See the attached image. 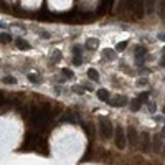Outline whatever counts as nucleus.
I'll use <instances>...</instances> for the list:
<instances>
[{"instance_id": "obj_1", "label": "nucleus", "mask_w": 165, "mask_h": 165, "mask_svg": "<svg viewBox=\"0 0 165 165\" xmlns=\"http://www.w3.org/2000/svg\"><path fill=\"white\" fill-rule=\"evenodd\" d=\"M112 132H114V127H112V122L109 119H101L99 121V136L103 137L104 140L111 139L112 137Z\"/></svg>"}, {"instance_id": "obj_2", "label": "nucleus", "mask_w": 165, "mask_h": 165, "mask_svg": "<svg viewBox=\"0 0 165 165\" xmlns=\"http://www.w3.org/2000/svg\"><path fill=\"white\" fill-rule=\"evenodd\" d=\"M114 142H116V147H117V148H124V147H126V142H127V139H126V131H124L122 126H117V127H116Z\"/></svg>"}, {"instance_id": "obj_3", "label": "nucleus", "mask_w": 165, "mask_h": 165, "mask_svg": "<svg viewBox=\"0 0 165 165\" xmlns=\"http://www.w3.org/2000/svg\"><path fill=\"white\" fill-rule=\"evenodd\" d=\"M139 137H140V134L137 132V129L134 127V126L127 127V134H126V139L129 140V144H131L132 147H137V145H139Z\"/></svg>"}, {"instance_id": "obj_4", "label": "nucleus", "mask_w": 165, "mask_h": 165, "mask_svg": "<svg viewBox=\"0 0 165 165\" xmlns=\"http://www.w3.org/2000/svg\"><path fill=\"white\" fill-rule=\"evenodd\" d=\"M140 140V150L144 154H148L150 150H152V147H150V144H152V139H150V136H148L147 132H142L139 137Z\"/></svg>"}, {"instance_id": "obj_5", "label": "nucleus", "mask_w": 165, "mask_h": 165, "mask_svg": "<svg viewBox=\"0 0 165 165\" xmlns=\"http://www.w3.org/2000/svg\"><path fill=\"white\" fill-rule=\"evenodd\" d=\"M150 147H152V150L155 154H160L162 152V148H164V142H162L160 134H157V136L152 139V144H150Z\"/></svg>"}, {"instance_id": "obj_6", "label": "nucleus", "mask_w": 165, "mask_h": 165, "mask_svg": "<svg viewBox=\"0 0 165 165\" xmlns=\"http://www.w3.org/2000/svg\"><path fill=\"white\" fill-rule=\"evenodd\" d=\"M145 55H147V50L144 46H136V63L137 65H144L145 61Z\"/></svg>"}, {"instance_id": "obj_7", "label": "nucleus", "mask_w": 165, "mask_h": 165, "mask_svg": "<svg viewBox=\"0 0 165 165\" xmlns=\"http://www.w3.org/2000/svg\"><path fill=\"white\" fill-rule=\"evenodd\" d=\"M107 103L111 104V106H114V107H124V106H127L129 104V99L126 98V96H117V98L112 99V101L109 99Z\"/></svg>"}, {"instance_id": "obj_8", "label": "nucleus", "mask_w": 165, "mask_h": 165, "mask_svg": "<svg viewBox=\"0 0 165 165\" xmlns=\"http://www.w3.org/2000/svg\"><path fill=\"white\" fill-rule=\"evenodd\" d=\"M132 12L136 13L137 16H144V13H145V0H136L134 10H132Z\"/></svg>"}, {"instance_id": "obj_9", "label": "nucleus", "mask_w": 165, "mask_h": 165, "mask_svg": "<svg viewBox=\"0 0 165 165\" xmlns=\"http://www.w3.org/2000/svg\"><path fill=\"white\" fill-rule=\"evenodd\" d=\"M112 4H114V0H101V5H99V13H107L109 10L112 8Z\"/></svg>"}, {"instance_id": "obj_10", "label": "nucleus", "mask_w": 165, "mask_h": 165, "mask_svg": "<svg viewBox=\"0 0 165 165\" xmlns=\"http://www.w3.org/2000/svg\"><path fill=\"white\" fill-rule=\"evenodd\" d=\"M96 94H98L99 101H104V103L109 101V91H107V89H98V91H96Z\"/></svg>"}, {"instance_id": "obj_11", "label": "nucleus", "mask_w": 165, "mask_h": 165, "mask_svg": "<svg viewBox=\"0 0 165 165\" xmlns=\"http://www.w3.org/2000/svg\"><path fill=\"white\" fill-rule=\"evenodd\" d=\"M129 107H131L132 112H137L140 107H142V103H140L137 98H136V99H131V101H129Z\"/></svg>"}, {"instance_id": "obj_12", "label": "nucleus", "mask_w": 165, "mask_h": 165, "mask_svg": "<svg viewBox=\"0 0 165 165\" xmlns=\"http://www.w3.org/2000/svg\"><path fill=\"white\" fill-rule=\"evenodd\" d=\"M154 8H155V0H145V13L152 15Z\"/></svg>"}, {"instance_id": "obj_13", "label": "nucleus", "mask_w": 165, "mask_h": 165, "mask_svg": "<svg viewBox=\"0 0 165 165\" xmlns=\"http://www.w3.org/2000/svg\"><path fill=\"white\" fill-rule=\"evenodd\" d=\"M16 46L20 50H30L32 48V45H30L27 40H22V38H16Z\"/></svg>"}, {"instance_id": "obj_14", "label": "nucleus", "mask_w": 165, "mask_h": 165, "mask_svg": "<svg viewBox=\"0 0 165 165\" xmlns=\"http://www.w3.org/2000/svg\"><path fill=\"white\" fill-rule=\"evenodd\" d=\"M103 55L106 56V60H114L116 51H114V50H111V48H106V50H103Z\"/></svg>"}, {"instance_id": "obj_15", "label": "nucleus", "mask_w": 165, "mask_h": 165, "mask_svg": "<svg viewBox=\"0 0 165 165\" xmlns=\"http://www.w3.org/2000/svg\"><path fill=\"white\" fill-rule=\"evenodd\" d=\"M88 78L93 81H99V73L96 70H88Z\"/></svg>"}, {"instance_id": "obj_16", "label": "nucleus", "mask_w": 165, "mask_h": 165, "mask_svg": "<svg viewBox=\"0 0 165 165\" xmlns=\"http://www.w3.org/2000/svg\"><path fill=\"white\" fill-rule=\"evenodd\" d=\"M86 46L91 50H96L98 48V40H96V38H89V40L86 41Z\"/></svg>"}, {"instance_id": "obj_17", "label": "nucleus", "mask_w": 165, "mask_h": 165, "mask_svg": "<svg viewBox=\"0 0 165 165\" xmlns=\"http://www.w3.org/2000/svg\"><path fill=\"white\" fill-rule=\"evenodd\" d=\"M127 45H129V41H121V43H117V45H116V51H124V50L127 48Z\"/></svg>"}, {"instance_id": "obj_18", "label": "nucleus", "mask_w": 165, "mask_h": 165, "mask_svg": "<svg viewBox=\"0 0 165 165\" xmlns=\"http://www.w3.org/2000/svg\"><path fill=\"white\" fill-rule=\"evenodd\" d=\"M8 41H12V37L8 33H0V43H8Z\"/></svg>"}, {"instance_id": "obj_19", "label": "nucleus", "mask_w": 165, "mask_h": 165, "mask_svg": "<svg viewBox=\"0 0 165 165\" xmlns=\"http://www.w3.org/2000/svg\"><path fill=\"white\" fill-rule=\"evenodd\" d=\"M73 65H74V66H81V65H82V58H81V55H74V58H73Z\"/></svg>"}, {"instance_id": "obj_20", "label": "nucleus", "mask_w": 165, "mask_h": 165, "mask_svg": "<svg viewBox=\"0 0 165 165\" xmlns=\"http://www.w3.org/2000/svg\"><path fill=\"white\" fill-rule=\"evenodd\" d=\"M61 74L65 76V78H73V76H74V73H73L71 70H68V68H63V70H61Z\"/></svg>"}, {"instance_id": "obj_21", "label": "nucleus", "mask_w": 165, "mask_h": 165, "mask_svg": "<svg viewBox=\"0 0 165 165\" xmlns=\"http://www.w3.org/2000/svg\"><path fill=\"white\" fill-rule=\"evenodd\" d=\"M159 12H160V16L165 20V0H160V7H159Z\"/></svg>"}, {"instance_id": "obj_22", "label": "nucleus", "mask_w": 165, "mask_h": 165, "mask_svg": "<svg viewBox=\"0 0 165 165\" xmlns=\"http://www.w3.org/2000/svg\"><path fill=\"white\" fill-rule=\"evenodd\" d=\"M137 99H139V101H140L142 104H144V103H147V101H148V93H140V94H139V98H137Z\"/></svg>"}, {"instance_id": "obj_23", "label": "nucleus", "mask_w": 165, "mask_h": 165, "mask_svg": "<svg viewBox=\"0 0 165 165\" xmlns=\"http://www.w3.org/2000/svg\"><path fill=\"white\" fill-rule=\"evenodd\" d=\"M4 82H5V84H16V79L13 78V76H5Z\"/></svg>"}, {"instance_id": "obj_24", "label": "nucleus", "mask_w": 165, "mask_h": 165, "mask_svg": "<svg viewBox=\"0 0 165 165\" xmlns=\"http://www.w3.org/2000/svg\"><path fill=\"white\" fill-rule=\"evenodd\" d=\"M61 60V53L60 51H55V55H53V60H51V63H58Z\"/></svg>"}, {"instance_id": "obj_25", "label": "nucleus", "mask_w": 165, "mask_h": 165, "mask_svg": "<svg viewBox=\"0 0 165 165\" xmlns=\"http://www.w3.org/2000/svg\"><path fill=\"white\" fill-rule=\"evenodd\" d=\"M28 79H30L32 82H35V84H37L38 81H40V79H38V76H37V74H33V73H30V74H28Z\"/></svg>"}, {"instance_id": "obj_26", "label": "nucleus", "mask_w": 165, "mask_h": 165, "mask_svg": "<svg viewBox=\"0 0 165 165\" xmlns=\"http://www.w3.org/2000/svg\"><path fill=\"white\" fill-rule=\"evenodd\" d=\"M134 4H136V0H126V7L129 10H134Z\"/></svg>"}, {"instance_id": "obj_27", "label": "nucleus", "mask_w": 165, "mask_h": 165, "mask_svg": "<svg viewBox=\"0 0 165 165\" xmlns=\"http://www.w3.org/2000/svg\"><path fill=\"white\" fill-rule=\"evenodd\" d=\"M137 84H139V86H145V84H148V81H147V78H140L139 81H137Z\"/></svg>"}, {"instance_id": "obj_28", "label": "nucleus", "mask_w": 165, "mask_h": 165, "mask_svg": "<svg viewBox=\"0 0 165 165\" xmlns=\"http://www.w3.org/2000/svg\"><path fill=\"white\" fill-rule=\"evenodd\" d=\"M73 91H74V93H78V94H82V93H84V88H79V86H73Z\"/></svg>"}, {"instance_id": "obj_29", "label": "nucleus", "mask_w": 165, "mask_h": 165, "mask_svg": "<svg viewBox=\"0 0 165 165\" xmlns=\"http://www.w3.org/2000/svg\"><path fill=\"white\" fill-rule=\"evenodd\" d=\"M73 53L74 55H81V46H74V48H73Z\"/></svg>"}, {"instance_id": "obj_30", "label": "nucleus", "mask_w": 165, "mask_h": 165, "mask_svg": "<svg viewBox=\"0 0 165 165\" xmlns=\"http://www.w3.org/2000/svg\"><path fill=\"white\" fill-rule=\"evenodd\" d=\"M40 37H41V38H50V33H46V32H41V33H40Z\"/></svg>"}, {"instance_id": "obj_31", "label": "nucleus", "mask_w": 165, "mask_h": 165, "mask_svg": "<svg viewBox=\"0 0 165 165\" xmlns=\"http://www.w3.org/2000/svg\"><path fill=\"white\" fill-rule=\"evenodd\" d=\"M160 66H162V68H165V56L162 58V61H160Z\"/></svg>"}, {"instance_id": "obj_32", "label": "nucleus", "mask_w": 165, "mask_h": 165, "mask_svg": "<svg viewBox=\"0 0 165 165\" xmlns=\"http://www.w3.org/2000/svg\"><path fill=\"white\" fill-rule=\"evenodd\" d=\"M160 137H162V139H164V137H165V127L162 129V134H160Z\"/></svg>"}, {"instance_id": "obj_33", "label": "nucleus", "mask_w": 165, "mask_h": 165, "mask_svg": "<svg viewBox=\"0 0 165 165\" xmlns=\"http://www.w3.org/2000/svg\"><path fill=\"white\" fill-rule=\"evenodd\" d=\"M159 38H160V40H165V35H164V33H160V35H159Z\"/></svg>"}, {"instance_id": "obj_34", "label": "nucleus", "mask_w": 165, "mask_h": 165, "mask_svg": "<svg viewBox=\"0 0 165 165\" xmlns=\"http://www.w3.org/2000/svg\"><path fill=\"white\" fill-rule=\"evenodd\" d=\"M162 112H164V114H165V106H164V109H162Z\"/></svg>"}, {"instance_id": "obj_35", "label": "nucleus", "mask_w": 165, "mask_h": 165, "mask_svg": "<svg viewBox=\"0 0 165 165\" xmlns=\"http://www.w3.org/2000/svg\"><path fill=\"white\" fill-rule=\"evenodd\" d=\"M162 150H164V155H165V145H164V148H162Z\"/></svg>"}, {"instance_id": "obj_36", "label": "nucleus", "mask_w": 165, "mask_h": 165, "mask_svg": "<svg viewBox=\"0 0 165 165\" xmlns=\"http://www.w3.org/2000/svg\"><path fill=\"white\" fill-rule=\"evenodd\" d=\"M164 53H165V46H164Z\"/></svg>"}]
</instances>
